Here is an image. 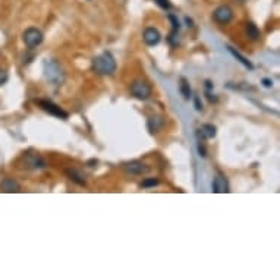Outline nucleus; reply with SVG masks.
Segmentation results:
<instances>
[{"label":"nucleus","instance_id":"f257e3e1","mask_svg":"<svg viewBox=\"0 0 280 280\" xmlns=\"http://www.w3.org/2000/svg\"><path fill=\"white\" fill-rule=\"evenodd\" d=\"M91 69L92 72H96L97 75H113L118 69L116 60L110 52H105L99 56H96L91 60Z\"/></svg>","mask_w":280,"mask_h":280},{"label":"nucleus","instance_id":"f03ea898","mask_svg":"<svg viewBox=\"0 0 280 280\" xmlns=\"http://www.w3.org/2000/svg\"><path fill=\"white\" fill-rule=\"evenodd\" d=\"M43 70H44V76L46 79L52 84V85H62L66 79V73L62 68V65L57 60H46L43 65Z\"/></svg>","mask_w":280,"mask_h":280},{"label":"nucleus","instance_id":"7ed1b4c3","mask_svg":"<svg viewBox=\"0 0 280 280\" xmlns=\"http://www.w3.org/2000/svg\"><path fill=\"white\" fill-rule=\"evenodd\" d=\"M131 94L141 100V102H145L151 97L153 94V88L151 85L147 82V81H142V79H137L131 84Z\"/></svg>","mask_w":280,"mask_h":280},{"label":"nucleus","instance_id":"20e7f679","mask_svg":"<svg viewBox=\"0 0 280 280\" xmlns=\"http://www.w3.org/2000/svg\"><path fill=\"white\" fill-rule=\"evenodd\" d=\"M43 33L38 30V28H34V27H30L24 31L22 34V40L25 43V46L28 49H35L38 47L41 43H43Z\"/></svg>","mask_w":280,"mask_h":280},{"label":"nucleus","instance_id":"39448f33","mask_svg":"<svg viewBox=\"0 0 280 280\" xmlns=\"http://www.w3.org/2000/svg\"><path fill=\"white\" fill-rule=\"evenodd\" d=\"M22 163H24V167L27 170H41V169L47 167L46 160L40 154H35V153L24 154L22 156Z\"/></svg>","mask_w":280,"mask_h":280},{"label":"nucleus","instance_id":"423d86ee","mask_svg":"<svg viewBox=\"0 0 280 280\" xmlns=\"http://www.w3.org/2000/svg\"><path fill=\"white\" fill-rule=\"evenodd\" d=\"M213 19L220 25H228L233 19V9L229 5H220L214 9Z\"/></svg>","mask_w":280,"mask_h":280},{"label":"nucleus","instance_id":"0eeeda50","mask_svg":"<svg viewBox=\"0 0 280 280\" xmlns=\"http://www.w3.org/2000/svg\"><path fill=\"white\" fill-rule=\"evenodd\" d=\"M37 103H38V106L44 112H47L52 116H56V118H60V119H66L68 118V113L62 107H59L56 103H53L50 100H37Z\"/></svg>","mask_w":280,"mask_h":280},{"label":"nucleus","instance_id":"6e6552de","mask_svg":"<svg viewBox=\"0 0 280 280\" xmlns=\"http://www.w3.org/2000/svg\"><path fill=\"white\" fill-rule=\"evenodd\" d=\"M142 40H144V43H145L147 46L154 47V46H157V44L160 43L161 34H160V31H158L157 28L148 27V28H145L144 33H142Z\"/></svg>","mask_w":280,"mask_h":280},{"label":"nucleus","instance_id":"1a4fd4ad","mask_svg":"<svg viewBox=\"0 0 280 280\" xmlns=\"http://www.w3.org/2000/svg\"><path fill=\"white\" fill-rule=\"evenodd\" d=\"M123 169L129 175H145L150 170V167L147 164H144L142 161H138V160H132V161L125 163Z\"/></svg>","mask_w":280,"mask_h":280},{"label":"nucleus","instance_id":"9d476101","mask_svg":"<svg viewBox=\"0 0 280 280\" xmlns=\"http://www.w3.org/2000/svg\"><path fill=\"white\" fill-rule=\"evenodd\" d=\"M166 125V119L163 116H158V115H154V116H150L148 121H147V128L151 134H158Z\"/></svg>","mask_w":280,"mask_h":280},{"label":"nucleus","instance_id":"9b49d317","mask_svg":"<svg viewBox=\"0 0 280 280\" xmlns=\"http://www.w3.org/2000/svg\"><path fill=\"white\" fill-rule=\"evenodd\" d=\"M217 134V128L211 123H204L201 128L197 129V138L200 141H204V140H211L214 138Z\"/></svg>","mask_w":280,"mask_h":280},{"label":"nucleus","instance_id":"f8f14e48","mask_svg":"<svg viewBox=\"0 0 280 280\" xmlns=\"http://www.w3.org/2000/svg\"><path fill=\"white\" fill-rule=\"evenodd\" d=\"M213 192L216 194H225V192H229V183H228V179L223 176V175H217L214 176L213 179Z\"/></svg>","mask_w":280,"mask_h":280},{"label":"nucleus","instance_id":"ddd939ff","mask_svg":"<svg viewBox=\"0 0 280 280\" xmlns=\"http://www.w3.org/2000/svg\"><path fill=\"white\" fill-rule=\"evenodd\" d=\"M0 191L3 192H19L21 191V185L14 179V177H5L0 182Z\"/></svg>","mask_w":280,"mask_h":280},{"label":"nucleus","instance_id":"4468645a","mask_svg":"<svg viewBox=\"0 0 280 280\" xmlns=\"http://www.w3.org/2000/svg\"><path fill=\"white\" fill-rule=\"evenodd\" d=\"M245 33H246L248 40H251V41H258L261 38L260 28L255 24H252V22H246L245 24Z\"/></svg>","mask_w":280,"mask_h":280},{"label":"nucleus","instance_id":"2eb2a0df","mask_svg":"<svg viewBox=\"0 0 280 280\" xmlns=\"http://www.w3.org/2000/svg\"><path fill=\"white\" fill-rule=\"evenodd\" d=\"M66 176H68L72 182H75V183H78V185H81V186H87L85 176H84L79 170H76V169H68V170H66Z\"/></svg>","mask_w":280,"mask_h":280},{"label":"nucleus","instance_id":"dca6fc26","mask_svg":"<svg viewBox=\"0 0 280 280\" xmlns=\"http://www.w3.org/2000/svg\"><path fill=\"white\" fill-rule=\"evenodd\" d=\"M228 50H229V53H230V54H232V56H233V57L239 62V63H242L246 69H249V70H252V69H254V65L251 63V60H248V59H246L244 54H241L238 50H235V49H233V47H230V46H228Z\"/></svg>","mask_w":280,"mask_h":280},{"label":"nucleus","instance_id":"f3484780","mask_svg":"<svg viewBox=\"0 0 280 280\" xmlns=\"http://www.w3.org/2000/svg\"><path fill=\"white\" fill-rule=\"evenodd\" d=\"M179 89H180V94L183 96V99H185V100H190V99L192 97L191 87H190V82L186 81V78H180Z\"/></svg>","mask_w":280,"mask_h":280},{"label":"nucleus","instance_id":"a211bd4d","mask_svg":"<svg viewBox=\"0 0 280 280\" xmlns=\"http://www.w3.org/2000/svg\"><path fill=\"white\" fill-rule=\"evenodd\" d=\"M157 185H158V179L157 177H147L141 183L142 188H153V186H157Z\"/></svg>","mask_w":280,"mask_h":280},{"label":"nucleus","instance_id":"6ab92c4d","mask_svg":"<svg viewBox=\"0 0 280 280\" xmlns=\"http://www.w3.org/2000/svg\"><path fill=\"white\" fill-rule=\"evenodd\" d=\"M154 2H156L157 6H160V8L164 9V11H169V9L172 8V5H170L169 0H154Z\"/></svg>","mask_w":280,"mask_h":280},{"label":"nucleus","instance_id":"aec40b11","mask_svg":"<svg viewBox=\"0 0 280 280\" xmlns=\"http://www.w3.org/2000/svg\"><path fill=\"white\" fill-rule=\"evenodd\" d=\"M197 151H198L200 157H207V150H206V145H204V144H203V141H200V140H198V142H197Z\"/></svg>","mask_w":280,"mask_h":280},{"label":"nucleus","instance_id":"412c9836","mask_svg":"<svg viewBox=\"0 0 280 280\" xmlns=\"http://www.w3.org/2000/svg\"><path fill=\"white\" fill-rule=\"evenodd\" d=\"M8 81V72L0 68V85H3Z\"/></svg>","mask_w":280,"mask_h":280},{"label":"nucleus","instance_id":"4be33fe9","mask_svg":"<svg viewBox=\"0 0 280 280\" xmlns=\"http://www.w3.org/2000/svg\"><path fill=\"white\" fill-rule=\"evenodd\" d=\"M194 106H195V110H198V112L203 110V103H201L200 97H195V99H194Z\"/></svg>","mask_w":280,"mask_h":280},{"label":"nucleus","instance_id":"5701e85b","mask_svg":"<svg viewBox=\"0 0 280 280\" xmlns=\"http://www.w3.org/2000/svg\"><path fill=\"white\" fill-rule=\"evenodd\" d=\"M261 84H262L265 88H271V87H273V79H270V78H264V79L261 81Z\"/></svg>","mask_w":280,"mask_h":280},{"label":"nucleus","instance_id":"b1692460","mask_svg":"<svg viewBox=\"0 0 280 280\" xmlns=\"http://www.w3.org/2000/svg\"><path fill=\"white\" fill-rule=\"evenodd\" d=\"M185 22H186V24H188V27H194V22H192V19H190L188 17H186V18H185Z\"/></svg>","mask_w":280,"mask_h":280},{"label":"nucleus","instance_id":"393cba45","mask_svg":"<svg viewBox=\"0 0 280 280\" xmlns=\"http://www.w3.org/2000/svg\"><path fill=\"white\" fill-rule=\"evenodd\" d=\"M238 2H239V3H246L248 0H238Z\"/></svg>","mask_w":280,"mask_h":280}]
</instances>
